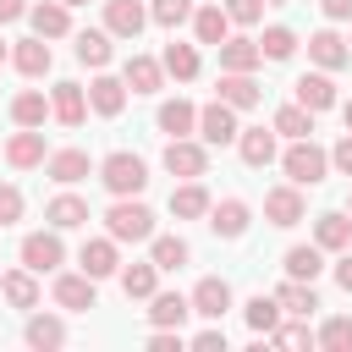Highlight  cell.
<instances>
[{
  "label": "cell",
  "instance_id": "obj_1",
  "mask_svg": "<svg viewBox=\"0 0 352 352\" xmlns=\"http://www.w3.org/2000/svg\"><path fill=\"white\" fill-rule=\"evenodd\" d=\"M99 182H104V192H110V198H138V192L148 187V165H143L138 154L116 148V154H104V160H99Z\"/></svg>",
  "mask_w": 352,
  "mask_h": 352
},
{
  "label": "cell",
  "instance_id": "obj_2",
  "mask_svg": "<svg viewBox=\"0 0 352 352\" xmlns=\"http://www.w3.org/2000/svg\"><path fill=\"white\" fill-rule=\"evenodd\" d=\"M280 170L297 182V187H319L330 176V154L314 143V138H292V148L280 154Z\"/></svg>",
  "mask_w": 352,
  "mask_h": 352
},
{
  "label": "cell",
  "instance_id": "obj_3",
  "mask_svg": "<svg viewBox=\"0 0 352 352\" xmlns=\"http://www.w3.org/2000/svg\"><path fill=\"white\" fill-rule=\"evenodd\" d=\"M104 231H110L116 242H148V236H154V209L138 204V198H116V204L104 209Z\"/></svg>",
  "mask_w": 352,
  "mask_h": 352
},
{
  "label": "cell",
  "instance_id": "obj_4",
  "mask_svg": "<svg viewBox=\"0 0 352 352\" xmlns=\"http://www.w3.org/2000/svg\"><path fill=\"white\" fill-rule=\"evenodd\" d=\"M22 264H28L33 275L60 270V264H66V242H60V231H55V226H50V231H28V236H22Z\"/></svg>",
  "mask_w": 352,
  "mask_h": 352
},
{
  "label": "cell",
  "instance_id": "obj_5",
  "mask_svg": "<svg viewBox=\"0 0 352 352\" xmlns=\"http://www.w3.org/2000/svg\"><path fill=\"white\" fill-rule=\"evenodd\" d=\"M236 110L226 104V99H209L204 110H198V138L209 143V148H226V143H236Z\"/></svg>",
  "mask_w": 352,
  "mask_h": 352
},
{
  "label": "cell",
  "instance_id": "obj_6",
  "mask_svg": "<svg viewBox=\"0 0 352 352\" xmlns=\"http://www.w3.org/2000/svg\"><path fill=\"white\" fill-rule=\"evenodd\" d=\"M165 170L192 182V176H209V143H192V138H170L165 143Z\"/></svg>",
  "mask_w": 352,
  "mask_h": 352
},
{
  "label": "cell",
  "instance_id": "obj_7",
  "mask_svg": "<svg viewBox=\"0 0 352 352\" xmlns=\"http://www.w3.org/2000/svg\"><path fill=\"white\" fill-rule=\"evenodd\" d=\"M302 214H308V198H302V187H297V182H286V187H270V192H264V220H270V226H280V231H286V226H297Z\"/></svg>",
  "mask_w": 352,
  "mask_h": 352
},
{
  "label": "cell",
  "instance_id": "obj_8",
  "mask_svg": "<svg viewBox=\"0 0 352 352\" xmlns=\"http://www.w3.org/2000/svg\"><path fill=\"white\" fill-rule=\"evenodd\" d=\"M308 60H314L319 72H341V66L352 60V44H346L336 28H319V33H308Z\"/></svg>",
  "mask_w": 352,
  "mask_h": 352
},
{
  "label": "cell",
  "instance_id": "obj_9",
  "mask_svg": "<svg viewBox=\"0 0 352 352\" xmlns=\"http://www.w3.org/2000/svg\"><path fill=\"white\" fill-rule=\"evenodd\" d=\"M121 242L104 231V236H94V242H82L77 248V264H82V275H94V280H104V275H116L121 270V253H116Z\"/></svg>",
  "mask_w": 352,
  "mask_h": 352
},
{
  "label": "cell",
  "instance_id": "obj_10",
  "mask_svg": "<svg viewBox=\"0 0 352 352\" xmlns=\"http://www.w3.org/2000/svg\"><path fill=\"white\" fill-rule=\"evenodd\" d=\"M50 116H55L60 126H82V116H88V88H82V82H55V88H50Z\"/></svg>",
  "mask_w": 352,
  "mask_h": 352
},
{
  "label": "cell",
  "instance_id": "obj_11",
  "mask_svg": "<svg viewBox=\"0 0 352 352\" xmlns=\"http://www.w3.org/2000/svg\"><path fill=\"white\" fill-rule=\"evenodd\" d=\"M248 220H253V209H248L242 198H220V204H209V231L226 236V242L248 236Z\"/></svg>",
  "mask_w": 352,
  "mask_h": 352
},
{
  "label": "cell",
  "instance_id": "obj_12",
  "mask_svg": "<svg viewBox=\"0 0 352 352\" xmlns=\"http://www.w3.org/2000/svg\"><path fill=\"white\" fill-rule=\"evenodd\" d=\"M192 314H198V319H226V314H231V280L204 275V280L192 286Z\"/></svg>",
  "mask_w": 352,
  "mask_h": 352
},
{
  "label": "cell",
  "instance_id": "obj_13",
  "mask_svg": "<svg viewBox=\"0 0 352 352\" xmlns=\"http://www.w3.org/2000/svg\"><path fill=\"white\" fill-rule=\"evenodd\" d=\"M28 22H33L38 38H66L72 33V6L66 0H38V6H28Z\"/></svg>",
  "mask_w": 352,
  "mask_h": 352
},
{
  "label": "cell",
  "instance_id": "obj_14",
  "mask_svg": "<svg viewBox=\"0 0 352 352\" xmlns=\"http://www.w3.org/2000/svg\"><path fill=\"white\" fill-rule=\"evenodd\" d=\"M214 99H226L231 110H253V104L264 99V88H258V77H253V72H220Z\"/></svg>",
  "mask_w": 352,
  "mask_h": 352
},
{
  "label": "cell",
  "instance_id": "obj_15",
  "mask_svg": "<svg viewBox=\"0 0 352 352\" xmlns=\"http://www.w3.org/2000/svg\"><path fill=\"white\" fill-rule=\"evenodd\" d=\"M88 110H94V116H121V110H126V77L99 72V77L88 82Z\"/></svg>",
  "mask_w": 352,
  "mask_h": 352
},
{
  "label": "cell",
  "instance_id": "obj_16",
  "mask_svg": "<svg viewBox=\"0 0 352 352\" xmlns=\"http://www.w3.org/2000/svg\"><path fill=\"white\" fill-rule=\"evenodd\" d=\"M50 160V148H44V132L38 126H22V132H11V143H6V165H16V170H33V165H44Z\"/></svg>",
  "mask_w": 352,
  "mask_h": 352
},
{
  "label": "cell",
  "instance_id": "obj_17",
  "mask_svg": "<svg viewBox=\"0 0 352 352\" xmlns=\"http://www.w3.org/2000/svg\"><path fill=\"white\" fill-rule=\"evenodd\" d=\"M143 22H148L143 0H104V28H110V38H138Z\"/></svg>",
  "mask_w": 352,
  "mask_h": 352
},
{
  "label": "cell",
  "instance_id": "obj_18",
  "mask_svg": "<svg viewBox=\"0 0 352 352\" xmlns=\"http://www.w3.org/2000/svg\"><path fill=\"white\" fill-rule=\"evenodd\" d=\"M121 77H126L132 94H160V88H165V60H154V55H126Z\"/></svg>",
  "mask_w": 352,
  "mask_h": 352
},
{
  "label": "cell",
  "instance_id": "obj_19",
  "mask_svg": "<svg viewBox=\"0 0 352 352\" xmlns=\"http://www.w3.org/2000/svg\"><path fill=\"white\" fill-rule=\"evenodd\" d=\"M275 138H280L275 126H270V132H264V126H242V132H236V154H242V165L264 170V165L275 160Z\"/></svg>",
  "mask_w": 352,
  "mask_h": 352
},
{
  "label": "cell",
  "instance_id": "obj_20",
  "mask_svg": "<svg viewBox=\"0 0 352 352\" xmlns=\"http://www.w3.org/2000/svg\"><path fill=\"white\" fill-rule=\"evenodd\" d=\"M0 297L11 302V308H22V314H33L38 308V275L22 264V270H6L0 275Z\"/></svg>",
  "mask_w": 352,
  "mask_h": 352
},
{
  "label": "cell",
  "instance_id": "obj_21",
  "mask_svg": "<svg viewBox=\"0 0 352 352\" xmlns=\"http://www.w3.org/2000/svg\"><path fill=\"white\" fill-rule=\"evenodd\" d=\"M94 286H99V280L82 275V270H77V275H55V302H60L66 314H88V308H94Z\"/></svg>",
  "mask_w": 352,
  "mask_h": 352
},
{
  "label": "cell",
  "instance_id": "obj_22",
  "mask_svg": "<svg viewBox=\"0 0 352 352\" xmlns=\"http://www.w3.org/2000/svg\"><path fill=\"white\" fill-rule=\"evenodd\" d=\"M314 242H319L324 253L352 248V214H346V209H324V214L314 220Z\"/></svg>",
  "mask_w": 352,
  "mask_h": 352
},
{
  "label": "cell",
  "instance_id": "obj_23",
  "mask_svg": "<svg viewBox=\"0 0 352 352\" xmlns=\"http://www.w3.org/2000/svg\"><path fill=\"white\" fill-rule=\"evenodd\" d=\"M11 66H16L22 77H44V72L55 66V55H50V44L33 33V38H16V44H11Z\"/></svg>",
  "mask_w": 352,
  "mask_h": 352
},
{
  "label": "cell",
  "instance_id": "obj_24",
  "mask_svg": "<svg viewBox=\"0 0 352 352\" xmlns=\"http://www.w3.org/2000/svg\"><path fill=\"white\" fill-rule=\"evenodd\" d=\"M44 170H50V182L72 187V182H82V176L94 170V160H88V148H55V154L44 160Z\"/></svg>",
  "mask_w": 352,
  "mask_h": 352
},
{
  "label": "cell",
  "instance_id": "obj_25",
  "mask_svg": "<svg viewBox=\"0 0 352 352\" xmlns=\"http://www.w3.org/2000/svg\"><path fill=\"white\" fill-rule=\"evenodd\" d=\"M209 192H204V182L192 176V182H182V187H170V214L176 220H209Z\"/></svg>",
  "mask_w": 352,
  "mask_h": 352
},
{
  "label": "cell",
  "instance_id": "obj_26",
  "mask_svg": "<svg viewBox=\"0 0 352 352\" xmlns=\"http://www.w3.org/2000/svg\"><path fill=\"white\" fill-rule=\"evenodd\" d=\"M187 314H192V297H182V292H154V297H148V324L182 330Z\"/></svg>",
  "mask_w": 352,
  "mask_h": 352
},
{
  "label": "cell",
  "instance_id": "obj_27",
  "mask_svg": "<svg viewBox=\"0 0 352 352\" xmlns=\"http://www.w3.org/2000/svg\"><path fill=\"white\" fill-rule=\"evenodd\" d=\"M154 121H160L165 138H192V132H198V104H187V99H165Z\"/></svg>",
  "mask_w": 352,
  "mask_h": 352
},
{
  "label": "cell",
  "instance_id": "obj_28",
  "mask_svg": "<svg viewBox=\"0 0 352 352\" xmlns=\"http://www.w3.org/2000/svg\"><path fill=\"white\" fill-rule=\"evenodd\" d=\"M44 220H50L55 231H77V226H88L94 214H88V204H82L77 192H60V198H50V204H44Z\"/></svg>",
  "mask_w": 352,
  "mask_h": 352
},
{
  "label": "cell",
  "instance_id": "obj_29",
  "mask_svg": "<svg viewBox=\"0 0 352 352\" xmlns=\"http://www.w3.org/2000/svg\"><path fill=\"white\" fill-rule=\"evenodd\" d=\"M280 270H286L292 280H319V270H324V248H319V242H297V248H286Z\"/></svg>",
  "mask_w": 352,
  "mask_h": 352
},
{
  "label": "cell",
  "instance_id": "obj_30",
  "mask_svg": "<svg viewBox=\"0 0 352 352\" xmlns=\"http://www.w3.org/2000/svg\"><path fill=\"white\" fill-rule=\"evenodd\" d=\"M28 346H38V352H55V346H66V319L60 314H28Z\"/></svg>",
  "mask_w": 352,
  "mask_h": 352
},
{
  "label": "cell",
  "instance_id": "obj_31",
  "mask_svg": "<svg viewBox=\"0 0 352 352\" xmlns=\"http://www.w3.org/2000/svg\"><path fill=\"white\" fill-rule=\"evenodd\" d=\"M192 33H198V44H226L231 38V16H226V6H198L192 11Z\"/></svg>",
  "mask_w": 352,
  "mask_h": 352
},
{
  "label": "cell",
  "instance_id": "obj_32",
  "mask_svg": "<svg viewBox=\"0 0 352 352\" xmlns=\"http://www.w3.org/2000/svg\"><path fill=\"white\" fill-rule=\"evenodd\" d=\"M258 66H264L258 38H226L220 44V72H258Z\"/></svg>",
  "mask_w": 352,
  "mask_h": 352
},
{
  "label": "cell",
  "instance_id": "obj_33",
  "mask_svg": "<svg viewBox=\"0 0 352 352\" xmlns=\"http://www.w3.org/2000/svg\"><path fill=\"white\" fill-rule=\"evenodd\" d=\"M297 104H308L314 116H319V110H336V82H330V72L297 77Z\"/></svg>",
  "mask_w": 352,
  "mask_h": 352
},
{
  "label": "cell",
  "instance_id": "obj_34",
  "mask_svg": "<svg viewBox=\"0 0 352 352\" xmlns=\"http://www.w3.org/2000/svg\"><path fill=\"white\" fill-rule=\"evenodd\" d=\"M275 302H280V314H302V319H308V314L319 308V292H314V280H292V275H286V280L275 286Z\"/></svg>",
  "mask_w": 352,
  "mask_h": 352
},
{
  "label": "cell",
  "instance_id": "obj_35",
  "mask_svg": "<svg viewBox=\"0 0 352 352\" xmlns=\"http://www.w3.org/2000/svg\"><path fill=\"white\" fill-rule=\"evenodd\" d=\"M110 55H116V50H110V28H82V33H77V60H82V66L104 72Z\"/></svg>",
  "mask_w": 352,
  "mask_h": 352
},
{
  "label": "cell",
  "instance_id": "obj_36",
  "mask_svg": "<svg viewBox=\"0 0 352 352\" xmlns=\"http://www.w3.org/2000/svg\"><path fill=\"white\" fill-rule=\"evenodd\" d=\"M121 292H126V297H138V302H148V297L160 292V264H154V258L126 264V270H121Z\"/></svg>",
  "mask_w": 352,
  "mask_h": 352
},
{
  "label": "cell",
  "instance_id": "obj_37",
  "mask_svg": "<svg viewBox=\"0 0 352 352\" xmlns=\"http://www.w3.org/2000/svg\"><path fill=\"white\" fill-rule=\"evenodd\" d=\"M160 60H165V77H176V82H192V77H198V66H204V60H198V44H182V38H176V44H165V55H160Z\"/></svg>",
  "mask_w": 352,
  "mask_h": 352
},
{
  "label": "cell",
  "instance_id": "obj_38",
  "mask_svg": "<svg viewBox=\"0 0 352 352\" xmlns=\"http://www.w3.org/2000/svg\"><path fill=\"white\" fill-rule=\"evenodd\" d=\"M148 258H154L160 275H165V270H182V264L192 258V248H187L182 236H160V231H154V236H148Z\"/></svg>",
  "mask_w": 352,
  "mask_h": 352
},
{
  "label": "cell",
  "instance_id": "obj_39",
  "mask_svg": "<svg viewBox=\"0 0 352 352\" xmlns=\"http://www.w3.org/2000/svg\"><path fill=\"white\" fill-rule=\"evenodd\" d=\"M44 116H50V99H44L38 88H22V94L11 99V121H16V126H44Z\"/></svg>",
  "mask_w": 352,
  "mask_h": 352
},
{
  "label": "cell",
  "instance_id": "obj_40",
  "mask_svg": "<svg viewBox=\"0 0 352 352\" xmlns=\"http://www.w3.org/2000/svg\"><path fill=\"white\" fill-rule=\"evenodd\" d=\"M270 126H275L280 138H314V110H308V104H280Z\"/></svg>",
  "mask_w": 352,
  "mask_h": 352
},
{
  "label": "cell",
  "instance_id": "obj_41",
  "mask_svg": "<svg viewBox=\"0 0 352 352\" xmlns=\"http://www.w3.org/2000/svg\"><path fill=\"white\" fill-rule=\"evenodd\" d=\"M242 319H248V330H253V336H270V330L280 324V302H275V292H270V297L258 292V297L242 308Z\"/></svg>",
  "mask_w": 352,
  "mask_h": 352
},
{
  "label": "cell",
  "instance_id": "obj_42",
  "mask_svg": "<svg viewBox=\"0 0 352 352\" xmlns=\"http://www.w3.org/2000/svg\"><path fill=\"white\" fill-rule=\"evenodd\" d=\"M314 336H319V346H324V352H352V314H330Z\"/></svg>",
  "mask_w": 352,
  "mask_h": 352
},
{
  "label": "cell",
  "instance_id": "obj_43",
  "mask_svg": "<svg viewBox=\"0 0 352 352\" xmlns=\"http://www.w3.org/2000/svg\"><path fill=\"white\" fill-rule=\"evenodd\" d=\"M264 341H275V346H314L319 336L308 330V319H302V314H292V319H280V324H275Z\"/></svg>",
  "mask_w": 352,
  "mask_h": 352
},
{
  "label": "cell",
  "instance_id": "obj_44",
  "mask_svg": "<svg viewBox=\"0 0 352 352\" xmlns=\"http://www.w3.org/2000/svg\"><path fill=\"white\" fill-rule=\"evenodd\" d=\"M258 50H264V60H292V55H297V33H292V28H264Z\"/></svg>",
  "mask_w": 352,
  "mask_h": 352
},
{
  "label": "cell",
  "instance_id": "obj_45",
  "mask_svg": "<svg viewBox=\"0 0 352 352\" xmlns=\"http://www.w3.org/2000/svg\"><path fill=\"white\" fill-rule=\"evenodd\" d=\"M192 0H154L148 6V22H160V28H182V22H192Z\"/></svg>",
  "mask_w": 352,
  "mask_h": 352
},
{
  "label": "cell",
  "instance_id": "obj_46",
  "mask_svg": "<svg viewBox=\"0 0 352 352\" xmlns=\"http://www.w3.org/2000/svg\"><path fill=\"white\" fill-rule=\"evenodd\" d=\"M220 6H226V16H231V22L253 28V22L264 16V6H270V0H220Z\"/></svg>",
  "mask_w": 352,
  "mask_h": 352
},
{
  "label": "cell",
  "instance_id": "obj_47",
  "mask_svg": "<svg viewBox=\"0 0 352 352\" xmlns=\"http://www.w3.org/2000/svg\"><path fill=\"white\" fill-rule=\"evenodd\" d=\"M22 187H11V182H0V226H16L22 220Z\"/></svg>",
  "mask_w": 352,
  "mask_h": 352
},
{
  "label": "cell",
  "instance_id": "obj_48",
  "mask_svg": "<svg viewBox=\"0 0 352 352\" xmlns=\"http://www.w3.org/2000/svg\"><path fill=\"white\" fill-rule=\"evenodd\" d=\"M187 346H198V352H226V330H220V319H209V324H204Z\"/></svg>",
  "mask_w": 352,
  "mask_h": 352
},
{
  "label": "cell",
  "instance_id": "obj_49",
  "mask_svg": "<svg viewBox=\"0 0 352 352\" xmlns=\"http://www.w3.org/2000/svg\"><path fill=\"white\" fill-rule=\"evenodd\" d=\"M187 346V336L182 330H165V324H154L148 330V352H182Z\"/></svg>",
  "mask_w": 352,
  "mask_h": 352
},
{
  "label": "cell",
  "instance_id": "obj_50",
  "mask_svg": "<svg viewBox=\"0 0 352 352\" xmlns=\"http://www.w3.org/2000/svg\"><path fill=\"white\" fill-rule=\"evenodd\" d=\"M330 165H336L341 176H352V132H341V143L330 148Z\"/></svg>",
  "mask_w": 352,
  "mask_h": 352
},
{
  "label": "cell",
  "instance_id": "obj_51",
  "mask_svg": "<svg viewBox=\"0 0 352 352\" xmlns=\"http://www.w3.org/2000/svg\"><path fill=\"white\" fill-rule=\"evenodd\" d=\"M336 286L352 292V248H341V258H336Z\"/></svg>",
  "mask_w": 352,
  "mask_h": 352
},
{
  "label": "cell",
  "instance_id": "obj_52",
  "mask_svg": "<svg viewBox=\"0 0 352 352\" xmlns=\"http://www.w3.org/2000/svg\"><path fill=\"white\" fill-rule=\"evenodd\" d=\"M330 22H352V0H319Z\"/></svg>",
  "mask_w": 352,
  "mask_h": 352
},
{
  "label": "cell",
  "instance_id": "obj_53",
  "mask_svg": "<svg viewBox=\"0 0 352 352\" xmlns=\"http://www.w3.org/2000/svg\"><path fill=\"white\" fill-rule=\"evenodd\" d=\"M16 16H28V0H0V28L16 22Z\"/></svg>",
  "mask_w": 352,
  "mask_h": 352
},
{
  "label": "cell",
  "instance_id": "obj_54",
  "mask_svg": "<svg viewBox=\"0 0 352 352\" xmlns=\"http://www.w3.org/2000/svg\"><path fill=\"white\" fill-rule=\"evenodd\" d=\"M341 121H346V132H352V99H346V104H341Z\"/></svg>",
  "mask_w": 352,
  "mask_h": 352
},
{
  "label": "cell",
  "instance_id": "obj_55",
  "mask_svg": "<svg viewBox=\"0 0 352 352\" xmlns=\"http://www.w3.org/2000/svg\"><path fill=\"white\" fill-rule=\"evenodd\" d=\"M6 60H11V44H6V38H0V66H6Z\"/></svg>",
  "mask_w": 352,
  "mask_h": 352
},
{
  "label": "cell",
  "instance_id": "obj_56",
  "mask_svg": "<svg viewBox=\"0 0 352 352\" xmlns=\"http://www.w3.org/2000/svg\"><path fill=\"white\" fill-rule=\"evenodd\" d=\"M66 6H88V0H66Z\"/></svg>",
  "mask_w": 352,
  "mask_h": 352
},
{
  "label": "cell",
  "instance_id": "obj_57",
  "mask_svg": "<svg viewBox=\"0 0 352 352\" xmlns=\"http://www.w3.org/2000/svg\"><path fill=\"white\" fill-rule=\"evenodd\" d=\"M270 6H286V0H270Z\"/></svg>",
  "mask_w": 352,
  "mask_h": 352
},
{
  "label": "cell",
  "instance_id": "obj_58",
  "mask_svg": "<svg viewBox=\"0 0 352 352\" xmlns=\"http://www.w3.org/2000/svg\"><path fill=\"white\" fill-rule=\"evenodd\" d=\"M346 214H352V198H346Z\"/></svg>",
  "mask_w": 352,
  "mask_h": 352
},
{
  "label": "cell",
  "instance_id": "obj_59",
  "mask_svg": "<svg viewBox=\"0 0 352 352\" xmlns=\"http://www.w3.org/2000/svg\"><path fill=\"white\" fill-rule=\"evenodd\" d=\"M346 44H352V38H346Z\"/></svg>",
  "mask_w": 352,
  "mask_h": 352
}]
</instances>
